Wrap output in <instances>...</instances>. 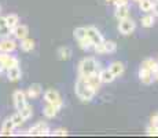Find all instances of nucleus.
<instances>
[{
    "instance_id": "nucleus-22",
    "label": "nucleus",
    "mask_w": 158,
    "mask_h": 138,
    "mask_svg": "<svg viewBox=\"0 0 158 138\" xmlns=\"http://www.w3.org/2000/svg\"><path fill=\"white\" fill-rule=\"evenodd\" d=\"M58 55H59V60L65 61V60H69L72 57V48L70 47H60L58 50Z\"/></svg>"
},
{
    "instance_id": "nucleus-13",
    "label": "nucleus",
    "mask_w": 158,
    "mask_h": 138,
    "mask_svg": "<svg viewBox=\"0 0 158 138\" xmlns=\"http://www.w3.org/2000/svg\"><path fill=\"white\" fill-rule=\"evenodd\" d=\"M114 15H115V18H117L118 21L128 18V15H129V7H128V4L117 6V7H115V13H114Z\"/></svg>"
},
{
    "instance_id": "nucleus-28",
    "label": "nucleus",
    "mask_w": 158,
    "mask_h": 138,
    "mask_svg": "<svg viewBox=\"0 0 158 138\" xmlns=\"http://www.w3.org/2000/svg\"><path fill=\"white\" fill-rule=\"evenodd\" d=\"M115 48H117V44L115 42H111V40H105V53H114Z\"/></svg>"
},
{
    "instance_id": "nucleus-21",
    "label": "nucleus",
    "mask_w": 158,
    "mask_h": 138,
    "mask_svg": "<svg viewBox=\"0 0 158 138\" xmlns=\"http://www.w3.org/2000/svg\"><path fill=\"white\" fill-rule=\"evenodd\" d=\"M33 48H35V42H33L32 39L25 38L23 40H21V50H22V51L29 53V51H32Z\"/></svg>"
},
{
    "instance_id": "nucleus-36",
    "label": "nucleus",
    "mask_w": 158,
    "mask_h": 138,
    "mask_svg": "<svg viewBox=\"0 0 158 138\" xmlns=\"http://www.w3.org/2000/svg\"><path fill=\"white\" fill-rule=\"evenodd\" d=\"M3 69H4V66H3V64L0 62V73H2V70H3Z\"/></svg>"
},
{
    "instance_id": "nucleus-12",
    "label": "nucleus",
    "mask_w": 158,
    "mask_h": 138,
    "mask_svg": "<svg viewBox=\"0 0 158 138\" xmlns=\"http://www.w3.org/2000/svg\"><path fill=\"white\" fill-rule=\"evenodd\" d=\"M15 128V124L13 122V119L8 118L3 122V126H2V131H0V136H11L13 134V130Z\"/></svg>"
},
{
    "instance_id": "nucleus-4",
    "label": "nucleus",
    "mask_w": 158,
    "mask_h": 138,
    "mask_svg": "<svg viewBox=\"0 0 158 138\" xmlns=\"http://www.w3.org/2000/svg\"><path fill=\"white\" fill-rule=\"evenodd\" d=\"M44 100L45 102H50V104H54V105L59 106L62 108V100H60V96L56 90L54 88H48L47 91L44 93Z\"/></svg>"
},
{
    "instance_id": "nucleus-9",
    "label": "nucleus",
    "mask_w": 158,
    "mask_h": 138,
    "mask_svg": "<svg viewBox=\"0 0 158 138\" xmlns=\"http://www.w3.org/2000/svg\"><path fill=\"white\" fill-rule=\"evenodd\" d=\"M87 35H88V38L92 40L94 46H96V44H99V43H103V42H105V39H103L102 33L99 32V30L96 29L95 26H88V28H87Z\"/></svg>"
},
{
    "instance_id": "nucleus-8",
    "label": "nucleus",
    "mask_w": 158,
    "mask_h": 138,
    "mask_svg": "<svg viewBox=\"0 0 158 138\" xmlns=\"http://www.w3.org/2000/svg\"><path fill=\"white\" fill-rule=\"evenodd\" d=\"M15 48H17L15 40L10 38L0 39V53H13Z\"/></svg>"
},
{
    "instance_id": "nucleus-16",
    "label": "nucleus",
    "mask_w": 158,
    "mask_h": 138,
    "mask_svg": "<svg viewBox=\"0 0 158 138\" xmlns=\"http://www.w3.org/2000/svg\"><path fill=\"white\" fill-rule=\"evenodd\" d=\"M83 78H85V80L91 84V87L95 88V90H98L99 87H101V76L98 75V73H94V75H89V76H83Z\"/></svg>"
},
{
    "instance_id": "nucleus-38",
    "label": "nucleus",
    "mask_w": 158,
    "mask_h": 138,
    "mask_svg": "<svg viewBox=\"0 0 158 138\" xmlns=\"http://www.w3.org/2000/svg\"><path fill=\"white\" fill-rule=\"evenodd\" d=\"M106 2H107V3H114L115 0H106Z\"/></svg>"
},
{
    "instance_id": "nucleus-18",
    "label": "nucleus",
    "mask_w": 158,
    "mask_h": 138,
    "mask_svg": "<svg viewBox=\"0 0 158 138\" xmlns=\"http://www.w3.org/2000/svg\"><path fill=\"white\" fill-rule=\"evenodd\" d=\"M40 94H41V86L39 84V83H35V84H32L28 88V93H26V96H28L29 98H37Z\"/></svg>"
},
{
    "instance_id": "nucleus-23",
    "label": "nucleus",
    "mask_w": 158,
    "mask_h": 138,
    "mask_svg": "<svg viewBox=\"0 0 158 138\" xmlns=\"http://www.w3.org/2000/svg\"><path fill=\"white\" fill-rule=\"evenodd\" d=\"M139 7H140L142 11H144V13H148V11L153 10L154 3L151 2V0H140V2H139Z\"/></svg>"
},
{
    "instance_id": "nucleus-27",
    "label": "nucleus",
    "mask_w": 158,
    "mask_h": 138,
    "mask_svg": "<svg viewBox=\"0 0 158 138\" xmlns=\"http://www.w3.org/2000/svg\"><path fill=\"white\" fill-rule=\"evenodd\" d=\"M11 119H13V122H14V124H15V127H19L21 124L25 122V118H23L22 115H21V112L18 110V112H15L13 116H11Z\"/></svg>"
},
{
    "instance_id": "nucleus-2",
    "label": "nucleus",
    "mask_w": 158,
    "mask_h": 138,
    "mask_svg": "<svg viewBox=\"0 0 158 138\" xmlns=\"http://www.w3.org/2000/svg\"><path fill=\"white\" fill-rule=\"evenodd\" d=\"M94 73H98V62L95 58L87 57L80 61L78 64V75L80 76H89Z\"/></svg>"
},
{
    "instance_id": "nucleus-3",
    "label": "nucleus",
    "mask_w": 158,
    "mask_h": 138,
    "mask_svg": "<svg viewBox=\"0 0 158 138\" xmlns=\"http://www.w3.org/2000/svg\"><path fill=\"white\" fill-rule=\"evenodd\" d=\"M29 136H51V131L45 122H39L33 127H30Z\"/></svg>"
},
{
    "instance_id": "nucleus-15",
    "label": "nucleus",
    "mask_w": 158,
    "mask_h": 138,
    "mask_svg": "<svg viewBox=\"0 0 158 138\" xmlns=\"http://www.w3.org/2000/svg\"><path fill=\"white\" fill-rule=\"evenodd\" d=\"M21 68L19 66H11V68H8L7 69V78H8V80L10 82H17V80H19L21 79Z\"/></svg>"
},
{
    "instance_id": "nucleus-11",
    "label": "nucleus",
    "mask_w": 158,
    "mask_h": 138,
    "mask_svg": "<svg viewBox=\"0 0 158 138\" xmlns=\"http://www.w3.org/2000/svg\"><path fill=\"white\" fill-rule=\"evenodd\" d=\"M139 78H140L142 83H144V84H151L153 80L156 79L154 78V72H151L150 69L142 68V66H140V70H139Z\"/></svg>"
},
{
    "instance_id": "nucleus-35",
    "label": "nucleus",
    "mask_w": 158,
    "mask_h": 138,
    "mask_svg": "<svg viewBox=\"0 0 158 138\" xmlns=\"http://www.w3.org/2000/svg\"><path fill=\"white\" fill-rule=\"evenodd\" d=\"M153 11H154V14H156V15H158V3H154Z\"/></svg>"
},
{
    "instance_id": "nucleus-1",
    "label": "nucleus",
    "mask_w": 158,
    "mask_h": 138,
    "mask_svg": "<svg viewBox=\"0 0 158 138\" xmlns=\"http://www.w3.org/2000/svg\"><path fill=\"white\" fill-rule=\"evenodd\" d=\"M74 91H76V94H77V97L80 98L81 101H84V102L92 101V98L96 93L95 88L91 87V84L83 76H78L77 82H76V86H74Z\"/></svg>"
},
{
    "instance_id": "nucleus-29",
    "label": "nucleus",
    "mask_w": 158,
    "mask_h": 138,
    "mask_svg": "<svg viewBox=\"0 0 158 138\" xmlns=\"http://www.w3.org/2000/svg\"><path fill=\"white\" fill-rule=\"evenodd\" d=\"M154 25V17L153 15H146L142 18V26L144 28H151Z\"/></svg>"
},
{
    "instance_id": "nucleus-7",
    "label": "nucleus",
    "mask_w": 158,
    "mask_h": 138,
    "mask_svg": "<svg viewBox=\"0 0 158 138\" xmlns=\"http://www.w3.org/2000/svg\"><path fill=\"white\" fill-rule=\"evenodd\" d=\"M13 100H14V105H15V108H17V110L23 109L26 105H28V102H26V96H25V93H23V91H21V90L14 91Z\"/></svg>"
},
{
    "instance_id": "nucleus-20",
    "label": "nucleus",
    "mask_w": 158,
    "mask_h": 138,
    "mask_svg": "<svg viewBox=\"0 0 158 138\" xmlns=\"http://www.w3.org/2000/svg\"><path fill=\"white\" fill-rule=\"evenodd\" d=\"M142 68H146V69H150L151 72L156 73L158 70V62L156 60H151V58H147L142 62Z\"/></svg>"
},
{
    "instance_id": "nucleus-30",
    "label": "nucleus",
    "mask_w": 158,
    "mask_h": 138,
    "mask_svg": "<svg viewBox=\"0 0 158 138\" xmlns=\"http://www.w3.org/2000/svg\"><path fill=\"white\" fill-rule=\"evenodd\" d=\"M19 112H21V115H22L23 118H25V120L30 119V118H32V115H33V110H32V106H30V105H26L25 108L21 109Z\"/></svg>"
},
{
    "instance_id": "nucleus-26",
    "label": "nucleus",
    "mask_w": 158,
    "mask_h": 138,
    "mask_svg": "<svg viewBox=\"0 0 158 138\" xmlns=\"http://www.w3.org/2000/svg\"><path fill=\"white\" fill-rule=\"evenodd\" d=\"M6 20H7V25L10 26L11 29H14V28L18 25V21H19V18H18L17 14H8L7 17H6Z\"/></svg>"
},
{
    "instance_id": "nucleus-32",
    "label": "nucleus",
    "mask_w": 158,
    "mask_h": 138,
    "mask_svg": "<svg viewBox=\"0 0 158 138\" xmlns=\"http://www.w3.org/2000/svg\"><path fill=\"white\" fill-rule=\"evenodd\" d=\"M68 131L66 130H63V128H58V130H54L52 133H51V136H60V137H65V136H68Z\"/></svg>"
},
{
    "instance_id": "nucleus-19",
    "label": "nucleus",
    "mask_w": 158,
    "mask_h": 138,
    "mask_svg": "<svg viewBox=\"0 0 158 138\" xmlns=\"http://www.w3.org/2000/svg\"><path fill=\"white\" fill-rule=\"evenodd\" d=\"M109 69H110L111 72L114 73L115 78H120V76L124 73V65L121 62H118V61H115V62H111L110 66H109Z\"/></svg>"
},
{
    "instance_id": "nucleus-5",
    "label": "nucleus",
    "mask_w": 158,
    "mask_h": 138,
    "mask_svg": "<svg viewBox=\"0 0 158 138\" xmlns=\"http://www.w3.org/2000/svg\"><path fill=\"white\" fill-rule=\"evenodd\" d=\"M0 62L3 64V66H4L6 69L11 68V66L19 65L18 58L14 57V55H10V53H0Z\"/></svg>"
},
{
    "instance_id": "nucleus-17",
    "label": "nucleus",
    "mask_w": 158,
    "mask_h": 138,
    "mask_svg": "<svg viewBox=\"0 0 158 138\" xmlns=\"http://www.w3.org/2000/svg\"><path fill=\"white\" fill-rule=\"evenodd\" d=\"M99 76H101V80L102 83H111L115 79V76H114V73L111 72L110 69H103L101 70V73H99Z\"/></svg>"
},
{
    "instance_id": "nucleus-6",
    "label": "nucleus",
    "mask_w": 158,
    "mask_h": 138,
    "mask_svg": "<svg viewBox=\"0 0 158 138\" xmlns=\"http://www.w3.org/2000/svg\"><path fill=\"white\" fill-rule=\"evenodd\" d=\"M136 24L133 22L131 18H125V20L120 21V25H118V30H120L123 35H131V33L135 30Z\"/></svg>"
},
{
    "instance_id": "nucleus-25",
    "label": "nucleus",
    "mask_w": 158,
    "mask_h": 138,
    "mask_svg": "<svg viewBox=\"0 0 158 138\" xmlns=\"http://www.w3.org/2000/svg\"><path fill=\"white\" fill-rule=\"evenodd\" d=\"M73 35H74V39H77V40H81V39H84V38H87V28H83V26H80V28H76L74 29V32H73Z\"/></svg>"
},
{
    "instance_id": "nucleus-24",
    "label": "nucleus",
    "mask_w": 158,
    "mask_h": 138,
    "mask_svg": "<svg viewBox=\"0 0 158 138\" xmlns=\"http://www.w3.org/2000/svg\"><path fill=\"white\" fill-rule=\"evenodd\" d=\"M78 43H80V47L83 48V50H91V48H94L95 46H94V43H92V40H91L89 38H84V39H81V40H78Z\"/></svg>"
},
{
    "instance_id": "nucleus-31",
    "label": "nucleus",
    "mask_w": 158,
    "mask_h": 138,
    "mask_svg": "<svg viewBox=\"0 0 158 138\" xmlns=\"http://www.w3.org/2000/svg\"><path fill=\"white\" fill-rule=\"evenodd\" d=\"M147 136H158V123H151L147 128Z\"/></svg>"
},
{
    "instance_id": "nucleus-14",
    "label": "nucleus",
    "mask_w": 158,
    "mask_h": 138,
    "mask_svg": "<svg viewBox=\"0 0 158 138\" xmlns=\"http://www.w3.org/2000/svg\"><path fill=\"white\" fill-rule=\"evenodd\" d=\"M59 109H60L59 106L54 105V104L47 102V105H45L44 109H43V113H44L45 118L52 119V118H55V116H56V113H58V110H59Z\"/></svg>"
},
{
    "instance_id": "nucleus-33",
    "label": "nucleus",
    "mask_w": 158,
    "mask_h": 138,
    "mask_svg": "<svg viewBox=\"0 0 158 138\" xmlns=\"http://www.w3.org/2000/svg\"><path fill=\"white\" fill-rule=\"evenodd\" d=\"M128 2H129V0H115V2H114V4H115V7H117V6L128 4Z\"/></svg>"
},
{
    "instance_id": "nucleus-34",
    "label": "nucleus",
    "mask_w": 158,
    "mask_h": 138,
    "mask_svg": "<svg viewBox=\"0 0 158 138\" xmlns=\"http://www.w3.org/2000/svg\"><path fill=\"white\" fill-rule=\"evenodd\" d=\"M151 123H158V113L151 116Z\"/></svg>"
},
{
    "instance_id": "nucleus-37",
    "label": "nucleus",
    "mask_w": 158,
    "mask_h": 138,
    "mask_svg": "<svg viewBox=\"0 0 158 138\" xmlns=\"http://www.w3.org/2000/svg\"><path fill=\"white\" fill-rule=\"evenodd\" d=\"M154 78H156V80H158V70H157L156 73H154Z\"/></svg>"
},
{
    "instance_id": "nucleus-10",
    "label": "nucleus",
    "mask_w": 158,
    "mask_h": 138,
    "mask_svg": "<svg viewBox=\"0 0 158 138\" xmlns=\"http://www.w3.org/2000/svg\"><path fill=\"white\" fill-rule=\"evenodd\" d=\"M28 33H29V28L26 25H19V24H18L13 29L14 38L18 39V40H23L25 38H28Z\"/></svg>"
}]
</instances>
